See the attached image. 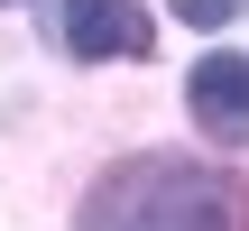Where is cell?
<instances>
[{
  "label": "cell",
  "mask_w": 249,
  "mask_h": 231,
  "mask_svg": "<svg viewBox=\"0 0 249 231\" xmlns=\"http://www.w3.org/2000/svg\"><path fill=\"white\" fill-rule=\"evenodd\" d=\"M166 9H176L185 28H231V19H240L249 0H166Z\"/></svg>",
  "instance_id": "obj_4"
},
{
  "label": "cell",
  "mask_w": 249,
  "mask_h": 231,
  "mask_svg": "<svg viewBox=\"0 0 249 231\" xmlns=\"http://www.w3.org/2000/svg\"><path fill=\"white\" fill-rule=\"evenodd\" d=\"M74 231H249V185L203 167V157H120Z\"/></svg>",
  "instance_id": "obj_1"
},
{
  "label": "cell",
  "mask_w": 249,
  "mask_h": 231,
  "mask_svg": "<svg viewBox=\"0 0 249 231\" xmlns=\"http://www.w3.org/2000/svg\"><path fill=\"white\" fill-rule=\"evenodd\" d=\"M185 111L203 139H249V56L213 46L194 74H185Z\"/></svg>",
  "instance_id": "obj_2"
},
{
  "label": "cell",
  "mask_w": 249,
  "mask_h": 231,
  "mask_svg": "<svg viewBox=\"0 0 249 231\" xmlns=\"http://www.w3.org/2000/svg\"><path fill=\"white\" fill-rule=\"evenodd\" d=\"M65 46L102 65V56H148L157 28H148L139 0H65Z\"/></svg>",
  "instance_id": "obj_3"
},
{
  "label": "cell",
  "mask_w": 249,
  "mask_h": 231,
  "mask_svg": "<svg viewBox=\"0 0 249 231\" xmlns=\"http://www.w3.org/2000/svg\"><path fill=\"white\" fill-rule=\"evenodd\" d=\"M0 9H18V0H0Z\"/></svg>",
  "instance_id": "obj_5"
}]
</instances>
